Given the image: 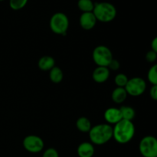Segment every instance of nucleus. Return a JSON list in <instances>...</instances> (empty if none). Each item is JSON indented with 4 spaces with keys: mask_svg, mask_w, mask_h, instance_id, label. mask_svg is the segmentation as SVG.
I'll return each mask as SVG.
<instances>
[{
    "mask_svg": "<svg viewBox=\"0 0 157 157\" xmlns=\"http://www.w3.org/2000/svg\"><path fill=\"white\" fill-rule=\"evenodd\" d=\"M139 150L144 157H157V138L146 136L140 140Z\"/></svg>",
    "mask_w": 157,
    "mask_h": 157,
    "instance_id": "6",
    "label": "nucleus"
},
{
    "mask_svg": "<svg viewBox=\"0 0 157 157\" xmlns=\"http://www.w3.org/2000/svg\"><path fill=\"white\" fill-rule=\"evenodd\" d=\"M110 77V70L107 67H97L92 74L94 81L97 83H104Z\"/></svg>",
    "mask_w": 157,
    "mask_h": 157,
    "instance_id": "11",
    "label": "nucleus"
},
{
    "mask_svg": "<svg viewBox=\"0 0 157 157\" xmlns=\"http://www.w3.org/2000/svg\"><path fill=\"white\" fill-rule=\"evenodd\" d=\"M151 48H152V50L154 51V52L157 54V36L155 37V38L153 39V41H152Z\"/></svg>",
    "mask_w": 157,
    "mask_h": 157,
    "instance_id": "26",
    "label": "nucleus"
},
{
    "mask_svg": "<svg viewBox=\"0 0 157 157\" xmlns=\"http://www.w3.org/2000/svg\"><path fill=\"white\" fill-rule=\"evenodd\" d=\"M104 120L108 124H116L122 120L121 111L119 108L117 107H110L107 108L104 112Z\"/></svg>",
    "mask_w": 157,
    "mask_h": 157,
    "instance_id": "10",
    "label": "nucleus"
},
{
    "mask_svg": "<svg viewBox=\"0 0 157 157\" xmlns=\"http://www.w3.org/2000/svg\"><path fill=\"white\" fill-rule=\"evenodd\" d=\"M127 93L124 87H117L113 90L111 98L116 104H122L126 101L127 98Z\"/></svg>",
    "mask_w": 157,
    "mask_h": 157,
    "instance_id": "14",
    "label": "nucleus"
},
{
    "mask_svg": "<svg viewBox=\"0 0 157 157\" xmlns=\"http://www.w3.org/2000/svg\"><path fill=\"white\" fill-rule=\"evenodd\" d=\"M128 81L129 78L124 74H118L114 79L115 84L118 87H125Z\"/></svg>",
    "mask_w": 157,
    "mask_h": 157,
    "instance_id": "21",
    "label": "nucleus"
},
{
    "mask_svg": "<svg viewBox=\"0 0 157 157\" xmlns=\"http://www.w3.org/2000/svg\"><path fill=\"white\" fill-rule=\"evenodd\" d=\"M92 58L98 67H108L113 59V55L109 48L104 45H99L93 51Z\"/></svg>",
    "mask_w": 157,
    "mask_h": 157,
    "instance_id": "5",
    "label": "nucleus"
},
{
    "mask_svg": "<svg viewBox=\"0 0 157 157\" xmlns=\"http://www.w3.org/2000/svg\"><path fill=\"white\" fill-rule=\"evenodd\" d=\"M55 65V61L54 58L52 56H48V55H45V56L41 57L39 59L38 63V66L39 69L44 71H50L51 69L53 68Z\"/></svg>",
    "mask_w": 157,
    "mask_h": 157,
    "instance_id": "13",
    "label": "nucleus"
},
{
    "mask_svg": "<svg viewBox=\"0 0 157 157\" xmlns=\"http://www.w3.org/2000/svg\"><path fill=\"white\" fill-rule=\"evenodd\" d=\"M42 157H59V155L55 149L48 148L43 153Z\"/></svg>",
    "mask_w": 157,
    "mask_h": 157,
    "instance_id": "22",
    "label": "nucleus"
},
{
    "mask_svg": "<svg viewBox=\"0 0 157 157\" xmlns=\"http://www.w3.org/2000/svg\"><path fill=\"white\" fill-rule=\"evenodd\" d=\"M150 98L154 101H157V85H153L150 90Z\"/></svg>",
    "mask_w": 157,
    "mask_h": 157,
    "instance_id": "25",
    "label": "nucleus"
},
{
    "mask_svg": "<svg viewBox=\"0 0 157 157\" xmlns=\"http://www.w3.org/2000/svg\"><path fill=\"white\" fill-rule=\"evenodd\" d=\"M135 135V126L132 121L121 120L113 127V138L121 144L131 141Z\"/></svg>",
    "mask_w": 157,
    "mask_h": 157,
    "instance_id": "1",
    "label": "nucleus"
},
{
    "mask_svg": "<svg viewBox=\"0 0 157 157\" xmlns=\"http://www.w3.org/2000/svg\"><path fill=\"white\" fill-rule=\"evenodd\" d=\"M88 133L92 144L104 145L113 138V127L108 124H98L92 127Z\"/></svg>",
    "mask_w": 157,
    "mask_h": 157,
    "instance_id": "2",
    "label": "nucleus"
},
{
    "mask_svg": "<svg viewBox=\"0 0 157 157\" xmlns=\"http://www.w3.org/2000/svg\"><path fill=\"white\" fill-rule=\"evenodd\" d=\"M125 90L127 94L133 97H139L142 95L147 89V83L145 80L140 77H135L129 79Z\"/></svg>",
    "mask_w": 157,
    "mask_h": 157,
    "instance_id": "7",
    "label": "nucleus"
},
{
    "mask_svg": "<svg viewBox=\"0 0 157 157\" xmlns=\"http://www.w3.org/2000/svg\"><path fill=\"white\" fill-rule=\"evenodd\" d=\"M93 13L98 21L101 22H110L117 16V9L113 4L102 2L94 4Z\"/></svg>",
    "mask_w": 157,
    "mask_h": 157,
    "instance_id": "3",
    "label": "nucleus"
},
{
    "mask_svg": "<svg viewBox=\"0 0 157 157\" xmlns=\"http://www.w3.org/2000/svg\"><path fill=\"white\" fill-rule=\"evenodd\" d=\"M76 127L79 131L82 132V133H89L92 125L88 118L85 117H81L77 120Z\"/></svg>",
    "mask_w": 157,
    "mask_h": 157,
    "instance_id": "15",
    "label": "nucleus"
},
{
    "mask_svg": "<svg viewBox=\"0 0 157 157\" xmlns=\"http://www.w3.org/2000/svg\"><path fill=\"white\" fill-rule=\"evenodd\" d=\"M49 78L50 80L55 84H58L61 82L64 78V75L61 68L58 67H54L53 68L51 69L49 72Z\"/></svg>",
    "mask_w": 157,
    "mask_h": 157,
    "instance_id": "17",
    "label": "nucleus"
},
{
    "mask_svg": "<svg viewBox=\"0 0 157 157\" xmlns=\"http://www.w3.org/2000/svg\"><path fill=\"white\" fill-rule=\"evenodd\" d=\"M95 3L92 0H78V7L82 12H93Z\"/></svg>",
    "mask_w": 157,
    "mask_h": 157,
    "instance_id": "18",
    "label": "nucleus"
},
{
    "mask_svg": "<svg viewBox=\"0 0 157 157\" xmlns=\"http://www.w3.org/2000/svg\"><path fill=\"white\" fill-rule=\"evenodd\" d=\"M44 141L36 135H29L23 140V147L32 153H40L44 148Z\"/></svg>",
    "mask_w": 157,
    "mask_h": 157,
    "instance_id": "8",
    "label": "nucleus"
},
{
    "mask_svg": "<svg viewBox=\"0 0 157 157\" xmlns=\"http://www.w3.org/2000/svg\"><path fill=\"white\" fill-rule=\"evenodd\" d=\"M0 1H3V0H0Z\"/></svg>",
    "mask_w": 157,
    "mask_h": 157,
    "instance_id": "27",
    "label": "nucleus"
},
{
    "mask_svg": "<svg viewBox=\"0 0 157 157\" xmlns=\"http://www.w3.org/2000/svg\"><path fill=\"white\" fill-rule=\"evenodd\" d=\"M94 151V147L91 143L89 142L81 144L77 150V153L79 157H93Z\"/></svg>",
    "mask_w": 157,
    "mask_h": 157,
    "instance_id": "12",
    "label": "nucleus"
},
{
    "mask_svg": "<svg viewBox=\"0 0 157 157\" xmlns=\"http://www.w3.org/2000/svg\"><path fill=\"white\" fill-rule=\"evenodd\" d=\"M109 68V70L110 69H111V70L113 71H117L118 70V69L120 68V62L117 61V60L116 59H112V61H110V63L109 64L108 67H107Z\"/></svg>",
    "mask_w": 157,
    "mask_h": 157,
    "instance_id": "24",
    "label": "nucleus"
},
{
    "mask_svg": "<svg viewBox=\"0 0 157 157\" xmlns=\"http://www.w3.org/2000/svg\"><path fill=\"white\" fill-rule=\"evenodd\" d=\"M69 27V19L63 12H56L50 19V29L57 35L65 36Z\"/></svg>",
    "mask_w": 157,
    "mask_h": 157,
    "instance_id": "4",
    "label": "nucleus"
},
{
    "mask_svg": "<svg viewBox=\"0 0 157 157\" xmlns=\"http://www.w3.org/2000/svg\"><path fill=\"white\" fill-rule=\"evenodd\" d=\"M147 79L153 85H157V64H153L147 73Z\"/></svg>",
    "mask_w": 157,
    "mask_h": 157,
    "instance_id": "19",
    "label": "nucleus"
},
{
    "mask_svg": "<svg viewBox=\"0 0 157 157\" xmlns=\"http://www.w3.org/2000/svg\"><path fill=\"white\" fill-rule=\"evenodd\" d=\"M97 18L91 12H82L80 16V25L84 30H91L97 24Z\"/></svg>",
    "mask_w": 157,
    "mask_h": 157,
    "instance_id": "9",
    "label": "nucleus"
},
{
    "mask_svg": "<svg viewBox=\"0 0 157 157\" xmlns=\"http://www.w3.org/2000/svg\"><path fill=\"white\" fill-rule=\"evenodd\" d=\"M157 54L154 51L150 50L146 54V60L150 63H153L156 61Z\"/></svg>",
    "mask_w": 157,
    "mask_h": 157,
    "instance_id": "23",
    "label": "nucleus"
},
{
    "mask_svg": "<svg viewBox=\"0 0 157 157\" xmlns=\"http://www.w3.org/2000/svg\"><path fill=\"white\" fill-rule=\"evenodd\" d=\"M120 111H121L122 120L132 121L135 117L136 112L133 107L130 106H121L120 107Z\"/></svg>",
    "mask_w": 157,
    "mask_h": 157,
    "instance_id": "16",
    "label": "nucleus"
},
{
    "mask_svg": "<svg viewBox=\"0 0 157 157\" xmlns=\"http://www.w3.org/2000/svg\"><path fill=\"white\" fill-rule=\"evenodd\" d=\"M29 0H9V6L12 9L15 11L20 10L23 9Z\"/></svg>",
    "mask_w": 157,
    "mask_h": 157,
    "instance_id": "20",
    "label": "nucleus"
}]
</instances>
